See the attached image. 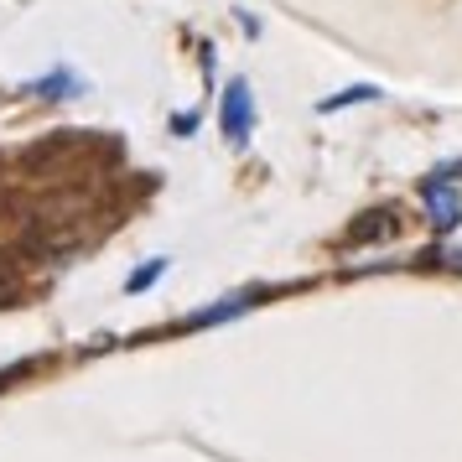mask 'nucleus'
<instances>
[{
  "instance_id": "obj_4",
  "label": "nucleus",
  "mask_w": 462,
  "mask_h": 462,
  "mask_svg": "<svg viewBox=\"0 0 462 462\" xmlns=\"http://www.w3.org/2000/svg\"><path fill=\"white\" fill-rule=\"evenodd\" d=\"M162 271H167V260H151L146 271H135V275H130V291H146V286H151V281H156Z\"/></svg>"
},
{
  "instance_id": "obj_3",
  "label": "nucleus",
  "mask_w": 462,
  "mask_h": 462,
  "mask_svg": "<svg viewBox=\"0 0 462 462\" xmlns=\"http://www.w3.org/2000/svg\"><path fill=\"white\" fill-rule=\"evenodd\" d=\"M379 88L374 84H358V88H343L337 99H322V115H333V109H343V105H364V99H374Z\"/></svg>"
},
{
  "instance_id": "obj_6",
  "label": "nucleus",
  "mask_w": 462,
  "mask_h": 462,
  "mask_svg": "<svg viewBox=\"0 0 462 462\" xmlns=\"http://www.w3.org/2000/svg\"><path fill=\"white\" fill-rule=\"evenodd\" d=\"M452 265H457V271H462V254H452Z\"/></svg>"
},
{
  "instance_id": "obj_1",
  "label": "nucleus",
  "mask_w": 462,
  "mask_h": 462,
  "mask_svg": "<svg viewBox=\"0 0 462 462\" xmlns=\"http://www.w3.org/2000/svg\"><path fill=\"white\" fill-rule=\"evenodd\" d=\"M250 125H254L250 84H245V79H234V84L224 88V135H229L234 146H245V141H250Z\"/></svg>"
},
{
  "instance_id": "obj_2",
  "label": "nucleus",
  "mask_w": 462,
  "mask_h": 462,
  "mask_svg": "<svg viewBox=\"0 0 462 462\" xmlns=\"http://www.w3.org/2000/svg\"><path fill=\"white\" fill-rule=\"evenodd\" d=\"M426 208H431V224L437 229H457L462 224V198L447 182H426Z\"/></svg>"
},
{
  "instance_id": "obj_5",
  "label": "nucleus",
  "mask_w": 462,
  "mask_h": 462,
  "mask_svg": "<svg viewBox=\"0 0 462 462\" xmlns=\"http://www.w3.org/2000/svg\"><path fill=\"white\" fill-rule=\"evenodd\" d=\"M5 296H11V281H5V275H0V301H5Z\"/></svg>"
}]
</instances>
